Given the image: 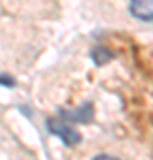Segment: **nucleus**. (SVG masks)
Listing matches in <instances>:
<instances>
[{
  "mask_svg": "<svg viewBox=\"0 0 153 160\" xmlns=\"http://www.w3.org/2000/svg\"><path fill=\"white\" fill-rule=\"evenodd\" d=\"M46 128H48V132L50 133H54L55 137H59L61 141H63L66 146H77V144L82 141V137H80V133L77 130H75L73 126L66 125L64 121H59V119H48L46 121Z\"/></svg>",
  "mask_w": 153,
  "mask_h": 160,
  "instance_id": "f257e3e1",
  "label": "nucleus"
},
{
  "mask_svg": "<svg viewBox=\"0 0 153 160\" xmlns=\"http://www.w3.org/2000/svg\"><path fill=\"white\" fill-rule=\"evenodd\" d=\"M64 121H73V123H91L94 118V107L93 103H84L80 109L75 110H61Z\"/></svg>",
  "mask_w": 153,
  "mask_h": 160,
  "instance_id": "f03ea898",
  "label": "nucleus"
},
{
  "mask_svg": "<svg viewBox=\"0 0 153 160\" xmlns=\"http://www.w3.org/2000/svg\"><path fill=\"white\" fill-rule=\"evenodd\" d=\"M130 14L137 20H153V0H130Z\"/></svg>",
  "mask_w": 153,
  "mask_h": 160,
  "instance_id": "7ed1b4c3",
  "label": "nucleus"
},
{
  "mask_svg": "<svg viewBox=\"0 0 153 160\" xmlns=\"http://www.w3.org/2000/svg\"><path fill=\"white\" fill-rule=\"evenodd\" d=\"M91 57H93V61H94L98 66H102V64L109 62V61L114 57V55L107 50V48H103V46H96L94 50L91 52Z\"/></svg>",
  "mask_w": 153,
  "mask_h": 160,
  "instance_id": "20e7f679",
  "label": "nucleus"
},
{
  "mask_svg": "<svg viewBox=\"0 0 153 160\" xmlns=\"http://www.w3.org/2000/svg\"><path fill=\"white\" fill-rule=\"evenodd\" d=\"M2 86H4V87H6V86L7 87H13V86H14V80H13L9 75L4 73V75H2Z\"/></svg>",
  "mask_w": 153,
  "mask_h": 160,
  "instance_id": "39448f33",
  "label": "nucleus"
},
{
  "mask_svg": "<svg viewBox=\"0 0 153 160\" xmlns=\"http://www.w3.org/2000/svg\"><path fill=\"white\" fill-rule=\"evenodd\" d=\"M93 160H119V158H116V157H110V155H98V157H94Z\"/></svg>",
  "mask_w": 153,
  "mask_h": 160,
  "instance_id": "423d86ee",
  "label": "nucleus"
}]
</instances>
